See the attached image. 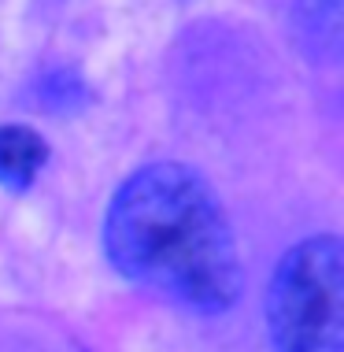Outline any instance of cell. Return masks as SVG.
Instances as JSON below:
<instances>
[{"instance_id": "obj_1", "label": "cell", "mask_w": 344, "mask_h": 352, "mask_svg": "<svg viewBox=\"0 0 344 352\" xmlns=\"http://www.w3.org/2000/svg\"><path fill=\"white\" fill-rule=\"evenodd\" d=\"M104 256L133 285L204 316L233 308L244 289L233 226L215 189L185 164H148L115 189Z\"/></svg>"}, {"instance_id": "obj_2", "label": "cell", "mask_w": 344, "mask_h": 352, "mask_svg": "<svg viewBox=\"0 0 344 352\" xmlns=\"http://www.w3.org/2000/svg\"><path fill=\"white\" fill-rule=\"evenodd\" d=\"M266 330L278 352H344V249L314 234L278 260L266 289Z\"/></svg>"}, {"instance_id": "obj_3", "label": "cell", "mask_w": 344, "mask_h": 352, "mask_svg": "<svg viewBox=\"0 0 344 352\" xmlns=\"http://www.w3.org/2000/svg\"><path fill=\"white\" fill-rule=\"evenodd\" d=\"M45 160H49V145L34 126H23V122L0 126V186L8 193H26Z\"/></svg>"}, {"instance_id": "obj_4", "label": "cell", "mask_w": 344, "mask_h": 352, "mask_svg": "<svg viewBox=\"0 0 344 352\" xmlns=\"http://www.w3.org/2000/svg\"><path fill=\"white\" fill-rule=\"evenodd\" d=\"M296 30L311 60L333 63L341 56V0H296Z\"/></svg>"}]
</instances>
